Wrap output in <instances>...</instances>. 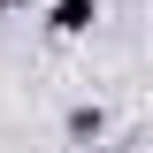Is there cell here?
<instances>
[{
  "instance_id": "cell-1",
  "label": "cell",
  "mask_w": 153,
  "mask_h": 153,
  "mask_svg": "<svg viewBox=\"0 0 153 153\" xmlns=\"http://www.w3.org/2000/svg\"><path fill=\"white\" fill-rule=\"evenodd\" d=\"M46 23H54L61 38H76V31H92V23H100V0H54V16H46Z\"/></svg>"
},
{
  "instance_id": "cell-2",
  "label": "cell",
  "mask_w": 153,
  "mask_h": 153,
  "mask_svg": "<svg viewBox=\"0 0 153 153\" xmlns=\"http://www.w3.org/2000/svg\"><path fill=\"white\" fill-rule=\"evenodd\" d=\"M100 123H107L100 107H69V138H100Z\"/></svg>"
},
{
  "instance_id": "cell-3",
  "label": "cell",
  "mask_w": 153,
  "mask_h": 153,
  "mask_svg": "<svg viewBox=\"0 0 153 153\" xmlns=\"http://www.w3.org/2000/svg\"><path fill=\"white\" fill-rule=\"evenodd\" d=\"M0 16H8V0H0Z\"/></svg>"
},
{
  "instance_id": "cell-4",
  "label": "cell",
  "mask_w": 153,
  "mask_h": 153,
  "mask_svg": "<svg viewBox=\"0 0 153 153\" xmlns=\"http://www.w3.org/2000/svg\"><path fill=\"white\" fill-rule=\"evenodd\" d=\"M8 8H23V0H8Z\"/></svg>"
}]
</instances>
